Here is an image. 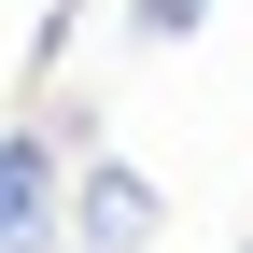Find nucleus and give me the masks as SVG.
Listing matches in <instances>:
<instances>
[{
    "label": "nucleus",
    "mask_w": 253,
    "mask_h": 253,
    "mask_svg": "<svg viewBox=\"0 0 253 253\" xmlns=\"http://www.w3.org/2000/svg\"><path fill=\"white\" fill-rule=\"evenodd\" d=\"M71 239H84V253H155V183L126 169V155H84V183H71Z\"/></svg>",
    "instance_id": "1"
},
{
    "label": "nucleus",
    "mask_w": 253,
    "mask_h": 253,
    "mask_svg": "<svg viewBox=\"0 0 253 253\" xmlns=\"http://www.w3.org/2000/svg\"><path fill=\"white\" fill-rule=\"evenodd\" d=\"M42 239H56V141L14 126L0 141V253H42Z\"/></svg>",
    "instance_id": "2"
},
{
    "label": "nucleus",
    "mask_w": 253,
    "mask_h": 253,
    "mask_svg": "<svg viewBox=\"0 0 253 253\" xmlns=\"http://www.w3.org/2000/svg\"><path fill=\"white\" fill-rule=\"evenodd\" d=\"M126 28L141 42H183V28H211V0H126Z\"/></svg>",
    "instance_id": "3"
},
{
    "label": "nucleus",
    "mask_w": 253,
    "mask_h": 253,
    "mask_svg": "<svg viewBox=\"0 0 253 253\" xmlns=\"http://www.w3.org/2000/svg\"><path fill=\"white\" fill-rule=\"evenodd\" d=\"M239 253H253V239H239Z\"/></svg>",
    "instance_id": "4"
}]
</instances>
